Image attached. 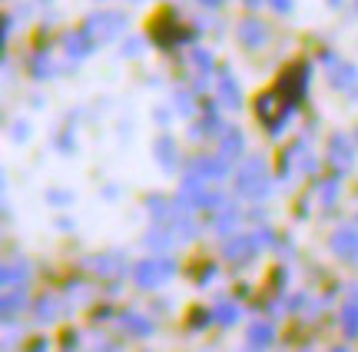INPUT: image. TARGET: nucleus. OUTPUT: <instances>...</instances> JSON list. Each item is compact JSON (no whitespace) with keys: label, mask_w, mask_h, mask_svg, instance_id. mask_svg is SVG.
Wrapping results in <instances>:
<instances>
[{"label":"nucleus","mask_w":358,"mask_h":352,"mask_svg":"<svg viewBox=\"0 0 358 352\" xmlns=\"http://www.w3.org/2000/svg\"><path fill=\"white\" fill-rule=\"evenodd\" d=\"M146 209H150L159 223L173 220V203H169V199H163V196H150V199H146Z\"/></svg>","instance_id":"bb28decb"},{"label":"nucleus","mask_w":358,"mask_h":352,"mask_svg":"<svg viewBox=\"0 0 358 352\" xmlns=\"http://www.w3.org/2000/svg\"><path fill=\"white\" fill-rule=\"evenodd\" d=\"M10 136H13V140H20V143H24L27 136H30V127H27V123H17V127L10 130Z\"/></svg>","instance_id":"72a5a7b5"},{"label":"nucleus","mask_w":358,"mask_h":352,"mask_svg":"<svg viewBox=\"0 0 358 352\" xmlns=\"http://www.w3.org/2000/svg\"><path fill=\"white\" fill-rule=\"evenodd\" d=\"M329 66H332V70H329V83H332V87H338V90H352V87L358 83V70L352 64H338V60H335V64H329Z\"/></svg>","instance_id":"a211bd4d"},{"label":"nucleus","mask_w":358,"mask_h":352,"mask_svg":"<svg viewBox=\"0 0 358 352\" xmlns=\"http://www.w3.org/2000/svg\"><path fill=\"white\" fill-rule=\"evenodd\" d=\"M213 316H216V323H222V326H232V323L239 319V306H236V302H219Z\"/></svg>","instance_id":"c756f323"},{"label":"nucleus","mask_w":358,"mask_h":352,"mask_svg":"<svg viewBox=\"0 0 358 352\" xmlns=\"http://www.w3.org/2000/svg\"><path fill=\"white\" fill-rule=\"evenodd\" d=\"M173 276H176V260H166V256H150V260H143L133 266V279H136L140 289L163 286Z\"/></svg>","instance_id":"f03ea898"},{"label":"nucleus","mask_w":358,"mask_h":352,"mask_svg":"<svg viewBox=\"0 0 358 352\" xmlns=\"http://www.w3.org/2000/svg\"><path fill=\"white\" fill-rule=\"evenodd\" d=\"M275 10H292V0H272Z\"/></svg>","instance_id":"58836bf2"},{"label":"nucleus","mask_w":358,"mask_h":352,"mask_svg":"<svg viewBox=\"0 0 358 352\" xmlns=\"http://www.w3.org/2000/svg\"><path fill=\"white\" fill-rule=\"evenodd\" d=\"M236 186L239 193L249 196V199H262L268 193V167L262 157H249L243 163V170L236 176Z\"/></svg>","instance_id":"f257e3e1"},{"label":"nucleus","mask_w":358,"mask_h":352,"mask_svg":"<svg viewBox=\"0 0 358 352\" xmlns=\"http://www.w3.org/2000/svg\"><path fill=\"white\" fill-rule=\"evenodd\" d=\"M189 57H192V64L199 66V73H209V70H213V53H209V50L196 47V50H192Z\"/></svg>","instance_id":"2f4dec72"},{"label":"nucleus","mask_w":358,"mask_h":352,"mask_svg":"<svg viewBox=\"0 0 358 352\" xmlns=\"http://www.w3.org/2000/svg\"><path fill=\"white\" fill-rule=\"evenodd\" d=\"M222 153L219 157L222 160H239L243 157V150H245V136H243V130L239 127H229V130H222V146H219Z\"/></svg>","instance_id":"dca6fc26"},{"label":"nucleus","mask_w":358,"mask_h":352,"mask_svg":"<svg viewBox=\"0 0 358 352\" xmlns=\"http://www.w3.org/2000/svg\"><path fill=\"white\" fill-rule=\"evenodd\" d=\"M329 163H332L338 173H348L352 167H355V146H352L348 136L335 133L332 140H329Z\"/></svg>","instance_id":"6e6552de"},{"label":"nucleus","mask_w":358,"mask_h":352,"mask_svg":"<svg viewBox=\"0 0 358 352\" xmlns=\"http://www.w3.org/2000/svg\"><path fill=\"white\" fill-rule=\"evenodd\" d=\"M209 319H216V316H209V313H192V316H189V326H206Z\"/></svg>","instance_id":"f704fd0d"},{"label":"nucleus","mask_w":358,"mask_h":352,"mask_svg":"<svg viewBox=\"0 0 358 352\" xmlns=\"http://www.w3.org/2000/svg\"><path fill=\"white\" fill-rule=\"evenodd\" d=\"M199 3H206V7H219L222 0H199Z\"/></svg>","instance_id":"79ce46f5"},{"label":"nucleus","mask_w":358,"mask_h":352,"mask_svg":"<svg viewBox=\"0 0 358 352\" xmlns=\"http://www.w3.org/2000/svg\"><path fill=\"white\" fill-rule=\"evenodd\" d=\"M143 50V40L140 37H133V40H127V57H136V53Z\"/></svg>","instance_id":"e433bc0d"},{"label":"nucleus","mask_w":358,"mask_h":352,"mask_svg":"<svg viewBox=\"0 0 358 352\" xmlns=\"http://www.w3.org/2000/svg\"><path fill=\"white\" fill-rule=\"evenodd\" d=\"M186 176H199V180H226V176H229V160H222V157H192Z\"/></svg>","instance_id":"0eeeda50"},{"label":"nucleus","mask_w":358,"mask_h":352,"mask_svg":"<svg viewBox=\"0 0 358 352\" xmlns=\"http://www.w3.org/2000/svg\"><path fill=\"white\" fill-rule=\"evenodd\" d=\"M335 199H338V176L325 180V183L319 186V203H322V209H332Z\"/></svg>","instance_id":"cd10ccee"},{"label":"nucleus","mask_w":358,"mask_h":352,"mask_svg":"<svg viewBox=\"0 0 358 352\" xmlns=\"http://www.w3.org/2000/svg\"><path fill=\"white\" fill-rule=\"evenodd\" d=\"M306 87H308V66L295 64L289 66V70H282L279 77V93L285 97V106H299V100L306 97Z\"/></svg>","instance_id":"39448f33"},{"label":"nucleus","mask_w":358,"mask_h":352,"mask_svg":"<svg viewBox=\"0 0 358 352\" xmlns=\"http://www.w3.org/2000/svg\"><path fill=\"white\" fill-rule=\"evenodd\" d=\"M150 34H153V40L159 43V47H173V43H179V40L192 37V34H182V30H179L176 13H159V17H156V24L150 27Z\"/></svg>","instance_id":"423d86ee"},{"label":"nucleus","mask_w":358,"mask_h":352,"mask_svg":"<svg viewBox=\"0 0 358 352\" xmlns=\"http://www.w3.org/2000/svg\"><path fill=\"white\" fill-rule=\"evenodd\" d=\"M245 342H249V349L252 352H262L275 342V329L268 326V323H252V326H249V339Z\"/></svg>","instance_id":"aec40b11"},{"label":"nucleus","mask_w":358,"mask_h":352,"mask_svg":"<svg viewBox=\"0 0 358 352\" xmlns=\"http://www.w3.org/2000/svg\"><path fill=\"white\" fill-rule=\"evenodd\" d=\"M236 226H239V213L226 206L222 213H219V220H216V233H219V236H229Z\"/></svg>","instance_id":"c85d7f7f"},{"label":"nucleus","mask_w":358,"mask_h":352,"mask_svg":"<svg viewBox=\"0 0 358 352\" xmlns=\"http://www.w3.org/2000/svg\"><path fill=\"white\" fill-rule=\"evenodd\" d=\"M87 269H93L96 276H106V279H116V276L127 273V256L106 253V256H96V260H87Z\"/></svg>","instance_id":"f8f14e48"},{"label":"nucleus","mask_w":358,"mask_h":352,"mask_svg":"<svg viewBox=\"0 0 358 352\" xmlns=\"http://www.w3.org/2000/svg\"><path fill=\"white\" fill-rule=\"evenodd\" d=\"M66 300H70V306H87V302L93 300V286L83 283V279H73V283L66 286Z\"/></svg>","instance_id":"5701e85b"},{"label":"nucleus","mask_w":358,"mask_h":352,"mask_svg":"<svg viewBox=\"0 0 358 352\" xmlns=\"http://www.w3.org/2000/svg\"><path fill=\"white\" fill-rule=\"evenodd\" d=\"M219 104L229 106V110H239L243 106V93H239V83L232 80V73H219Z\"/></svg>","instance_id":"2eb2a0df"},{"label":"nucleus","mask_w":358,"mask_h":352,"mask_svg":"<svg viewBox=\"0 0 358 352\" xmlns=\"http://www.w3.org/2000/svg\"><path fill=\"white\" fill-rule=\"evenodd\" d=\"M24 306H27L24 286L17 289V293H13V289H7V296H3V319H13V316L20 313V309H24Z\"/></svg>","instance_id":"b1692460"},{"label":"nucleus","mask_w":358,"mask_h":352,"mask_svg":"<svg viewBox=\"0 0 358 352\" xmlns=\"http://www.w3.org/2000/svg\"><path fill=\"white\" fill-rule=\"evenodd\" d=\"M116 323H120V329H127L129 336H136V339L153 336V323H150L146 316H140L136 309H123V313L116 316Z\"/></svg>","instance_id":"ddd939ff"},{"label":"nucleus","mask_w":358,"mask_h":352,"mask_svg":"<svg viewBox=\"0 0 358 352\" xmlns=\"http://www.w3.org/2000/svg\"><path fill=\"white\" fill-rule=\"evenodd\" d=\"M259 253V239H256V233L252 236H232L229 243L222 246V256L229 262H236V266H243V262H249L252 256Z\"/></svg>","instance_id":"1a4fd4ad"},{"label":"nucleus","mask_w":358,"mask_h":352,"mask_svg":"<svg viewBox=\"0 0 358 352\" xmlns=\"http://www.w3.org/2000/svg\"><path fill=\"white\" fill-rule=\"evenodd\" d=\"M66 309H70V306H66L60 296L47 293V296H40V300H37V309H34V316H37V323H43V326H47V323H57V319H60Z\"/></svg>","instance_id":"4468645a"},{"label":"nucleus","mask_w":358,"mask_h":352,"mask_svg":"<svg viewBox=\"0 0 358 352\" xmlns=\"http://www.w3.org/2000/svg\"><path fill=\"white\" fill-rule=\"evenodd\" d=\"M329 3H342V0H329Z\"/></svg>","instance_id":"37998d69"},{"label":"nucleus","mask_w":358,"mask_h":352,"mask_svg":"<svg viewBox=\"0 0 358 352\" xmlns=\"http://www.w3.org/2000/svg\"><path fill=\"white\" fill-rule=\"evenodd\" d=\"M332 352H345V349H332Z\"/></svg>","instance_id":"c03bdc74"},{"label":"nucleus","mask_w":358,"mask_h":352,"mask_svg":"<svg viewBox=\"0 0 358 352\" xmlns=\"http://www.w3.org/2000/svg\"><path fill=\"white\" fill-rule=\"evenodd\" d=\"M329 246H332L335 256H342V260H358V230H352V226L335 230L332 239H329Z\"/></svg>","instance_id":"9b49d317"},{"label":"nucleus","mask_w":358,"mask_h":352,"mask_svg":"<svg viewBox=\"0 0 358 352\" xmlns=\"http://www.w3.org/2000/svg\"><path fill=\"white\" fill-rule=\"evenodd\" d=\"M355 7H358V0H355Z\"/></svg>","instance_id":"a18cd8bd"},{"label":"nucleus","mask_w":358,"mask_h":352,"mask_svg":"<svg viewBox=\"0 0 358 352\" xmlns=\"http://www.w3.org/2000/svg\"><path fill=\"white\" fill-rule=\"evenodd\" d=\"M93 47H96V43H93V40H90L83 30H73V34H66V37H64V50L70 53L73 60H83V57H87Z\"/></svg>","instance_id":"412c9836"},{"label":"nucleus","mask_w":358,"mask_h":352,"mask_svg":"<svg viewBox=\"0 0 358 352\" xmlns=\"http://www.w3.org/2000/svg\"><path fill=\"white\" fill-rule=\"evenodd\" d=\"M342 326H345L348 339H358V300H352L345 309H342Z\"/></svg>","instance_id":"a878e982"},{"label":"nucleus","mask_w":358,"mask_h":352,"mask_svg":"<svg viewBox=\"0 0 358 352\" xmlns=\"http://www.w3.org/2000/svg\"><path fill=\"white\" fill-rule=\"evenodd\" d=\"M222 127H219V117L216 113H209V117L203 120V127H192V136H209V133H219Z\"/></svg>","instance_id":"473e14b6"},{"label":"nucleus","mask_w":358,"mask_h":352,"mask_svg":"<svg viewBox=\"0 0 358 352\" xmlns=\"http://www.w3.org/2000/svg\"><path fill=\"white\" fill-rule=\"evenodd\" d=\"M256 239H259V246H266V243H272V233H268V230H259Z\"/></svg>","instance_id":"4c0bfd02"},{"label":"nucleus","mask_w":358,"mask_h":352,"mask_svg":"<svg viewBox=\"0 0 358 352\" xmlns=\"http://www.w3.org/2000/svg\"><path fill=\"white\" fill-rule=\"evenodd\" d=\"M153 157L159 160V167H163V170L173 173V170H176V163H179L176 140H173V136H159V140H156V146H153Z\"/></svg>","instance_id":"f3484780"},{"label":"nucleus","mask_w":358,"mask_h":352,"mask_svg":"<svg viewBox=\"0 0 358 352\" xmlns=\"http://www.w3.org/2000/svg\"><path fill=\"white\" fill-rule=\"evenodd\" d=\"M43 349H47V342H43V339H37L34 346H30V352H43Z\"/></svg>","instance_id":"a19ab883"},{"label":"nucleus","mask_w":358,"mask_h":352,"mask_svg":"<svg viewBox=\"0 0 358 352\" xmlns=\"http://www.w3.org/2000/svg\"><path fill=\"white\" fill-rule=\"evenodd\" d=\"M143 243H146L150 249H169L173 243H176V233H173L169 226H163V223H159V226H153L150 233L143 236Z\"/></svg>","instance_id":"4be33fe9"},{"label":"nucleus","mask_w":358,"mask_h":352,"mask_svg":"<svg viewBox=\"0 0 358 352\" xmlns=\"http://www.w3.org/2000/svg\"><path fill=\"white\" fill-rule=\"evenodd\" d=\"M236 37H239V43H243V47H266L268 27L262 24L259 17H245L243 24H239V30H236Z\"/></svg>","instance_id":"9d476101"},{"label":"nucleus","mask_w":358,"mask_h":352,"mask_svg":"<svg viewBox=\"0 0 358 352\" xmlns=\"http://www.w3.org/2000/svg\"><path fill=\"white\" fill-rule=\"evenodd\" d=\"M173 106H176V113H182V117H192V110H196V100H192L189 90H179L176 100H173Z\"/></svg>","instance_id":"7c9ffc66"},{"label":"nucleus","mask_w":358,"mask_h":352,"mask_svg":"<svg viewBox=\"0 0 358 352\" xmlns=\"http://www.w3.org/2000/svg\"><path fill=\"white\" fill-rule=\"evenodd\" d=\"M256 117L268 127V133H282L289 117H292V106H282L279 93H262L256 100Z\"/></svg>","instance_id":"20e7f679"},{"label":"nucleus","mask_w":358,"mask_h":352,"mask_svg":"<svg viewBox=\"0 0 358 352\" xmlns=\"http://www.w3.org/2000/svg\"><path fill=\"white\" fill-rule=\"evenodd\" d=\"M50 199L57 203V206H66V203H70L73 196H70V193H60V190H50Z\"/></svg>","instance_id":"c9c22d12"},{"label":"nucleus","mask_w":358,"mask_h":352,"mask_svg":"<svg viewBox=\"0 0 358 352\" xmlns=\"http://www.w3.org/2000/svg\"><path fill=\"white\" fill-rule=\"evenodd\" d=\"M0 279H3V286L13 289V286H24L27 279H30V266L24 260H10L3 262V269H0Z\"/></svg>","instance_id":"6ab92c4d"},{"label":"nucleus","mask_w":358,"mask_h":352,"mask_svg":"<svg viewBox=\"0 0 358 352\" xmlns=\"http://www.w3.org/2000/svg\"><path fill=\"white\" fill-rule=\"evenodd\" d=\"M73 346H77V332H70V336H66V339H64V349H66V352L73 349Z\"/></svg>","instance_id":"ea45409f"},{"label":"nucleus","mask_w":358,"mask_h":352,"mask_svg":"<svg viewBox=\"0 0 358 352\" xmlns=\"http://www.w3.org/2000/svg\"><path fill=\"white\" fill-rule=\"evenodd\" d=\"M57 70H60V66L53 64V60H50V57H47V53H37V57L30 60V73H34V77H37V80H43V77H53Z\"/></svg>","instance_id":"393cba45"},{"label":"nucleus","mask_w":358,"mask_h":352,"mask_svg":"<svg viewBox=\"0 0 358 352\" xmlns=\"http://www.w3.org/2000/svg\"><path fill=\"white\" fill-rule=\"evenodd\" d=\"M123 27H127V17L116 10H103V13H90L87 24H83V34H87L93 43H110L123 34Z\"/></svg>","instance_id":"7ed1b4c3"}]
</instances>
